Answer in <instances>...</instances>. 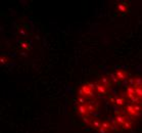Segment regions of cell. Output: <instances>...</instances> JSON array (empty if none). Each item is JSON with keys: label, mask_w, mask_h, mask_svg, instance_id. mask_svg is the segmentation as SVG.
Listing matches in <instances>:
<instances>
[{"label": "cell", "mask_w": 142, "mask_h": 133, "mask_svg": "<svg viewBox=\"0 0 142 133\" xmlns=\"http://www.w3.org/2000/svg\"><path fill=\"white\" fill-rule=\"evenodd\" d=\"M94 84H95V91H96L97 94H99V95H105V94H107L108 88H106L100 81L95 82Z\"/></svg>", "instance_id": "obj_1"}, {"label": "cell", "mask_w": 142, "mask_h": 133, "mask_svg": "<svg viewBox=\"0 0 142 133\" xmlns=\"http://www.w3.org/2000/svg\"><path fill=\"white\" fill-rule=\"evenodd\" d=\"M101 121L100 120H98V119H92L91 118V120H90V123H89V126H91L92 128H94V129H96V130H98L99 128L101 127Z\"/></svg>", "instance_id": "obj_2"}, {"label": "cell", "mask_w": 142, "mask_h": 133, "mask_svg": "<svg viewBox=\"0 0 142 133\" xmlns=\"http://www.w3.org/2000/svg\"><path fill=\"white\" fill-rule=\"evenodd\" d=\"M116 75H117L118 79L121 80V81H125V80H127V77H128V74L123 70H118L116 72Z\"/></svg>", "instance_id": "obj_3"}, {"label": "cell", "mask_w": 142, "mask_h": 133, "mask_svg": "<svg viewBox=\"0 0 142 133\" xmlns=\"http://www.w3.org/2000/svg\"><path fill=\"white\" fill-rule=\"evenodd\" d=\"M118 9L121 11V12H126V11L128 10V5L127 4H122V3H120V4L118 5Z\"/></svg>", "instance_id": "obj_4"}, {"label": "cell", "mask_w": 142, "mask_h": 133, "mask_svg": "<svg viewBox=\"0 0 142 133\" xmlns=\"http://www.w3.org/2000/svg\"><path fill=\"white\" fill-rule=\"evenodd\" d=\"M132 127V123H130V122H126L122 125V129H124V130H129V129H131Z\"/></svg>", "instance_id": "obj_5"}, {"label": "cell", "mask_w": 142, "mask_h": 133, "mask_svg": "<svg viewBox=\"0 0 142 133\" xmlns=\"http://www.w3.org/2000/svg\"><path fill=\"white\" fill-rule=\"evenodd\" d=\"M141 87H142V86H141Z\"/></svg>", "instance_id": "obj_6"}]
</instances>
